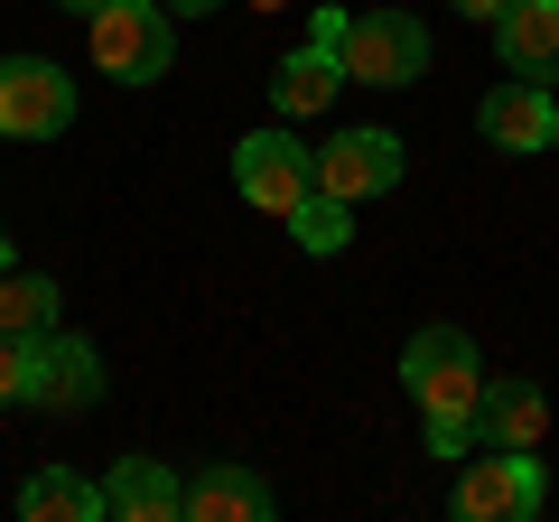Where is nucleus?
<instances>
[{
	"instance_id": "obj_2",
	"label": "nucleus",
	"mask_w": 559,
	"mask_h": 522,
	"mask_svg": "<svg viewBox=\"0 0 559 522\" xmlns=\"http://www.w3.org/2000/svg\"><path fill=\"white\" fill-rule=\"evenodd\" d=\"M84 28H94V66L112 84H159L178 57V28L159 0H103V10H84Z\"/></svg>"
},
{
	"instance_id": "obj_1",
	"label": "nucleus",
	"mask_w": 559,
	"mask_h": 522,
	"mask_svg": "<svg viewBox=\"0 0 559 522\" xmlns=\"http://www.w3.org/2000/svg\"><path fill=\"white\" fill-rule=\"evenodd\" d=\"M401 382L419 402V429H429V458H466L476 448V402H485V355L466 327H419L401 345Z\"/></svg>"
},
{
	"instance_id": "obj_17",
	"label": "nucleus",
	"mask_w": 559,
	"mask_h": 522,
	"mask_svg": "<svg viewBox=\"0 0 559 522\" xmlns=\"http://www.w3.org/2000/svg\"><path fill=\"white\" fill-rule=\"evenodd\" d=\"M289 234H299V252H345V234H355V205L326 197V187H308V197L289 205Z\"/></svg>"
},
{
	"instance_id": "obj_23",
	"label": "nucleus",
	"mask_w": 559,
	"mask_h": 522,
	"mask_svg": "<svg viewBox=\"0 0 559 522\" xmlns=\"http://www.w3.org/2000/svg\"><path fill=\"white\" fill-rule=\"evenodd\" d=\"M261 10H280V0H261Z\"/></svg>"
},
{
	"instance_id": "obj_12",
	"label": "nucleus",
	"mask_w": 559,
	"mask_h": 522,
	"mask_svg": "<svg viewBox=\"0 0 559 522\" xmlns=\"http://www.w3.org/2000/svg\"><path fill=\"white\" fill-rule=\"evenodd\" d=\"M103 513L112 522H178L187 513V476L168 458H121L103 476Z\"/></svg>"
},
{
	"instance_id": "obj_16",
	"label": "nucleus",
	"mask_w": 559,
	"mask_h": 522,
	"mask_svg": "<svg viewBox=\"0 0 559 522\" xmlns=\"http://www.w3.org/2000/svg\"><path fill=\"white\" fill-rule=\"evenodd\" d=\"M47 327H57V281L10 271V281H0V336H47Z\"/></svg>"
},
{
	"instance_id": "obj_8",
	"label": "nucleus",
	"mask_w": 559,
	"mask_h": 522,
	"mask_svg": "<svg viewBox=\"0 0 559 522\" xmlns=\"http://www.w3.org/2000/svg\"><path fill=\"white\" fill-rule=\"evenodd\" d=\"M318 187H326V197H345V205L401 187V131H336V141L318 150Z\"/></svg>"
},
{
	"instance_id": "obj_14",
	"label": "nucleus",
	"mask_w": 559,
	"mask_h": 522,
	"mask_svg": "<svg viewBox=\"0 0 559 522\" xmlns=\"http://www.w3.org/2000/svg\"><path fill=\"white\" fill-rule=\"evenodd\" d=\"M336 84H345L336 47H318V38H308L299 57H280V75H271V103H280V121H308V112H326V103H336Z\"/></svg>"
},
{
	"instance_id": "obj_22",
	"label": "nucleus",
	"mask_w": 559,
	"mask_h": 522,
	"mask_svg": "<svg viewBox=\"0 0 559 522\" xmlns=\"http://www.w3.org/2000/svg\"><path fill=\"white\" fill-rule=\"evenodd\" d=\"M0 261H10V234H0Z\"/></svg>"
},
{
	"instance_id": "obj_11",
	"label": "nucleus",
	"mask_w": 559,
	"mask_h": 522,
	"mask_svg": "<svg viewBox=\"0 0 559 522\" xmlns=\"http://www.w3.org/2000/svg\"><path fill=\"white\" fill-rule=\"evenodd\" d=\"M495 47H503V75L559 84V0H503L495 10Z\"/></svg>"
},
{
	"instance_id": "obj_19",
	"label": "nucleus",
	"mask_w": 559,
	"mask_h": 522,
	"mask_svg": "<svg viewBox=\"0 0 559 522\" xmlns=\"http://www.w3.org/2000/svg\"><path fill=\"white\" fill-rule=\"evenodd\" d=\"M448 10H466V20H485V28H495V10H503V0H448Z\"/></svg>"
},
{
	"instance_id": "obj_18",
	"label": "nucleus",
	"mask_w": 559,
	"mask_h": 522,
	"mask_svg": "<svg viewBox=\"0 0 559 522\" xmlns=\"http://www.w3.org/2000/svg\"><path fill=\"white\" fill-rule=\"evenodd\" d=\"M28 364H38V336H0V411L28 402Z\"/></svg>"
},
{
	"instance_id": "obj_6",
	"label": "nucleus",
	"mask_w": 559,
	"mask_h": 522,
	"mask_svg": "<svg viewBox=\"0 0 559 522\" xmlns=\"http://www.w3.org/2000/svg\"><path fill=\"white\" fill-rule=\"evenodd\" d=\"M234 187H242V205H261V215L289 224V205L318 187V150L289 141V121H280V131H252V141H234Z\"/></svg>"
},
{
	"instance_id": "obj_9",
	"label": "nucleus",
	"mask_w": 559,
	"mask_h": 522,
	"mask_svg": "<svg viewBox=\"0 0 559 522\" xmlns=\"http://www.w3.org/2000/svg\"><path fill=\"white\" fill-rule=\"evenodd\" d=\"M280 513V485L242 458H205L187 476V522H271Z\"/></svg>"
},
{
	"instance_id": "obj_21",
	"label": "nucleus",
	"mask_w": 559,
	"mask_h": 522,
	"mask_svg": "<svg viewBox=\"0 0 559 522\" xmlns=\"http://www.w3.org/2000/svg\"><path fill=\"white\" fill-rule=\"evenodd\" d=\"M66 10H103V0H66Z\"/></svg>"
},
{
	"instance_id": "obj_4",
	"label": "nucleus",
	"mask_w": 559,
	"mask_h": 522,
	"mask_svg": "<svg viewBox=\"0 0 559 522\" xmlns=\"http://www.w3.org/2000/svg\"><path fill=\"white\" fill-rule=\"evenodd\" d=\"M448 503H457V522H532L550 503V485H540L532 448H485V458H466V476H457Z\"/></svg>"
},
{
	"instance_id": "obj_3",
	"label": "nucleus",
	"mask_w": 559,
	"mask_h": 522,
	"mask_svg": "<svg viewBox=\"0 0 559 522\" xmlns=\"http://www.w3.org/2000/svg\"><path fill=\"white\" fill-rule=\"evenodd\" d=\"M336 66H345V84H382V94H401V84L429 75V28H419L411 10H364V20H345Z\"/></svg>"
},
{
	"instance_id": "obj_20",
	"label": "nucleus",
	"mask_w": 559,
	"mask_h": 522,
	"mask_svg": "<svg viewBox=\"0 0 559 522\" xmlns=\"http://www.w3.org/2000/svg\"><path fill=\"white\" fill-rule=\"evenodd\" d=\"M159 10L168 20H197V10H215V0H159Z\"/></svg>"
},
{
	"instance_id": "obj_24",
	"label": "nucleus",
	"mask_w": 559,
	"mask_h": 522,
	"mask_svg": "<svg viewBox=\"0 0 559 522\" xmlns=\"http://www.w3.org/2000/svg\"><path fill=\"white\" fill-rule=\"evenodd\" d=\"M550 150H559V131H550Z\"/></svg>"
},
{
	"instance_id": "obj_13",
	"label": "nucleus",
	"mask_w": 559,
	"mask_h": 522,
	"mask_svg": "<svg viewBox=\"0 0 559 522\" xmlns=\"http://www.w3.org/2000/svg\"><path fill=\"white\" fill-rule=\"evenodd\" d=\"M550 429V392L540 382H513V373H485V402H476V448H540Z\"/></svg>"
},
{
	"instance_id": "obj_5",
	"label": "nucleus",
	"mask_w": 559,
	"mask_h": 522,
	"mask_svg": "<svg viewBox=\"0 0 559 522\" xmlns=\"http://www.w3.org/2000/svg\"><path fill=\"white\" fill-rule=\"evenodd\" d=\"M75 121V75L57 57H0V141H57Z\"/></svg>"
},
{
	"instance_id": "obj_7",
	"label": "nucleus",
	"mask_w": 559,
	"mask_h": 522,
	"mask_svg": "<svg viewBox=\"0 0 559 522\" xmlns=\"http://www.w3.org/2000/svg\"><path fill=\"white\" fill-rule=\"evenodd\" d=\"M94 402H103V355H94V336L47 327V336H38V364H28V411L75 420V411H94Z\"/></svg>"
},
{
	"instance_id": "obj_10",
	"label": "nucleus",
	"mask_w": 559,
	"mask_h": 522,
	"mask_svg": "<svg viewBox=\"0 0 559 522\" xmlns=\"http://www.w3.org/2000/svg\"><path fill=\"white\" fill-rule=\"evenodd\" d=\"M476 131L503 150V159H532V150H550V131H559V94H550V84H532V75H513V84L485 94Z\"/></svg>"
},
{
	"instance_id": "obj_15",
	"label": "nucleus",
	"mask_w": 559,
	"mask_h": 522,
	"mask_svg": "<svg viewBox=\"0 0 559 522\" xmlns=\"http://www.w3.org/2000/svg\"><path fill=\"white\" fill-rule=\"evenodd\" d=\"M20 513L28 522H103V485L66 476V466H47V476L20 485Z\"/></svg>"
}]
</instances>
